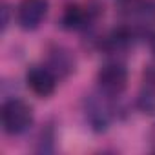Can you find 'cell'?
I'll return each mask as SVG.
<instances>
[{"label": "cell", "instance_id": "1", "mask_svg": "<svg viewBox=\"0 0 155 155\" xmlns=\"http://www.w3.org/2000/svg\"><path fill=\"white\" fill-rule=\"evenodd\" d=\"M115 97H110L99 90V93H93L86 99V120L91 126L93 131H106L111 120L115 119Z\"/></svg>", "mask_w": 155, "mask_h": 155}, {"label": "cell", "instance_id": "2", "mask_svg": "<svg viewBox=\"0 0 155 155\" xmlns=\"http://www.w3.org/2000/svg\"><path fill=\"white\" fill-rule=\"evenodd\" d=\"M33 122V110L22 99H9L2 106V128L9 135L24 133Z\"/></svg>", "mask_w": 155, "mask_h": 155}, {"label": "cell", "instance_id": "3", "mask_svg": "<svg viewBox=\"0 0 155 155\" xmlns=\"http://www.w3.org/2000/svg\"><path fill=\"white\" fill-rule=\"evenodd\" d=\"M97 86L110 97H119L128 86V69L120 62H108L97 73Z\"/></svg>", "mask_w": 155, "mask_h": 155}, {"label": "cell", "instance_id": "4", "mask_svg": "<svg viewBox=\"0 0 155 155\" xmlns=\"http://www.w3.org/2000/svg\"><path fill=\"white\" fill-rule=\"evenodd\" d=\"M49 0H22L17 9V22L24 31H35L44 22Z\"/></svg>", "mask_w": 155, "mask_h": 155}, {"label": "cell", "instance_id": "5", "mask_svg": "<svg viewBox=\"0 0 155 155\" xmlns=\"http://www.w3.org/2000/svg\"><path fill=\"white\" fill-rule=\"evenodd\" d=\"M101 8H93V6H79V4H73L68 6L62 13V28L68 31H79V29H86L101 13Z\"/></svg>", "mask_w": 155, "mask_h": 155}, {"label": "cell", "instance_id": "6", "mask_svg": "<svg viewBox=\"0 0 155 155\" xmlns=\"http://www.w3.org/2000/svg\"><path fill=\"white\" fill-rule=\"evenodd\" d=\"M28 86L29 90L37 95V97H49L55 93V88H57V75L48 68V66H33L29 71H28Z\"/></svg>", "mask_w": 155, "mask_h": 155}, {"label": "cell", "instance_id": "7", "mask_svg": "<svg viewBox=\"0 0 155 155\" xmlns=\"http://www.w3.org/2000/svg\"><path fill=\"white\" fill-rule=\"evenodd\" d=\"M137 106L142 113L155 115V66L144 71V82L137 97Z\"/></svg>", "mask_w": 155, "mask_h": 155}, {"label": "cell", "instance_id": "8", "mask_svg": "<svg viewBox=\"0 0 155 155\" xmlns=\"http://www.w3.org/2000/svg\"><path fill=\"white\" fill-rule=\"evenodd\" d=\"M48 68L57 75V77H68L73 69H75V58L71 55L69 49L62 48V46H55L49 51V58H48Z\"/></svg>", "mask_w": 155, "mask_h": 155}, {"label": "cell", "instance_id": "9", "mask_svg": "<svg viewBox=\"0 0 155 155\" xmlns=\"http://www.w3.org/2000/svg\"><path fill=\"white\" fill-rule=\"evenodd\" d=\"M2 15H4V18H2V29L6 31V28H8V24H9V9H8V6H4Z\"/></svg>", "mask_w": 155, "mask_h": 155}, {"label": "cell", "instance_id": "10", "mask_svg": "<svg viewBox=\"0 0 155 155\" xmlns=\"http://www.w3.org/2000/svg\"><path fill=\"white\" fill-rule=\"evenodd\" d=\"M150 48H151V51L155 53V33L150 35Z\"/></svg>", "mask_w": 155, "mask_h": 155}, {"label": "cell", "instance_id": "11", "mask_svg": "<svg viewBox=\"0 0 155 155\" xmlns=\"http://www.w3.org/2000/svg\"><path fill=\"white\" fill-rule=\"evenodd\" d=\"M151 146H153V150H155V128H153V131H151Z\"/></svg>", "mask_w": 155, "mask_h": 155}]
</instances>
